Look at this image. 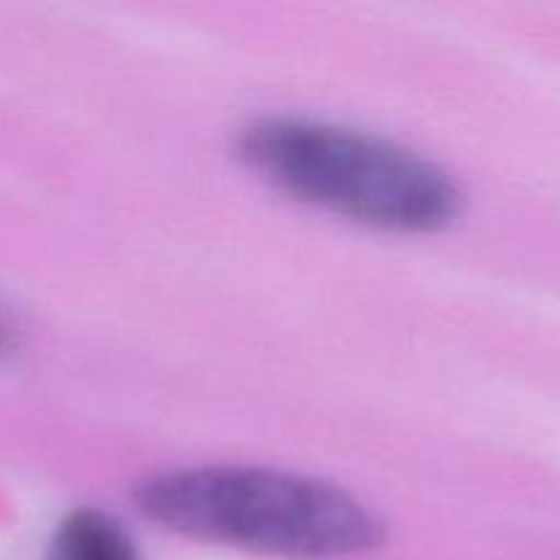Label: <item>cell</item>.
I'll use <instances>...</instances> for the list:
<instances>
[{
    "label": "cell",
    "mask_w": 560,
    "mask_h": 560,
    "mask_svg": "<svg viewBox=\"0 0 560 560\" xmlns=\"http://www.w3.org/2000/svg\"><path fill=\"white\" fill-rule=\"evenodd\" d=\"M5 345V328H3V323H0V348H3Z\"/></svg>",
    "instance_id": "obj_4"
},
{
    "label": "cell",
    "mask_w": 560,
    "mask_h": 560,
    "mask_svg": "<svg viewBox=\"0 0 560 560\" xmlns=\"http://www.w3.org/2000/svg\"><path fill=\"white\" fill-rule=\"evenodd\" d=\"M47 560H142L129 530L107 512L77 509L55 530Z\"/></svg>",
    "instance_id": "obj_3"
},
{
    "label": "cell",
    "mask_w": 560,
    "mask_h": 560,
    "mask_svg": "<svg viewBox=\"0 0 560 560\" xmlns=\"http://www.w3.org/2000/svg\"><path fill=\"white\" fill-rule=\"evenodd\" d=\"M137 509L189 539L290 560H331L375 550L383 523L331 481L252 465H206L156 474Z\"/></svg>",
    "instance_id": "obj_1"
},
{
    "label": "cell",
    "mask_w": 560,
    "mask_h": 560,
    "mask_svg": "<svg viewBox=\"0 0 560 560\" xmlns=\"http://www.w3.org/2000/svg\"><path fill=\"white\" fill-rule=\"evenodd\" d=\"M241 156L284 195L366 228L435 233L463 208V191L441 164L350 126L257 120L241 137Z\"/></svg>",
    "instance_id": "obj_2"
}]
</instances>
